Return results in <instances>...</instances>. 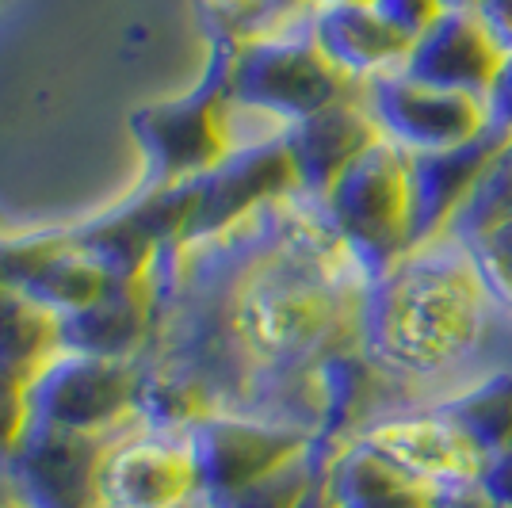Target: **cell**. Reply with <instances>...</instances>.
Wrapping results in <instances>:
<instances>
[{"label": "cell", "instance_id": "7402d4cb", "mask_svg": "<svg viewBox=\"0 0 512 508\" xmlns=\"http://www.w3.org/2000/svg\"><path fill=\"white\" fill-rule=\"evenodd\" d=\"M478 489L490 497L497 508H512V447L501 455H490L478 474Z\"/></svg>", "mask_w": 512, "mask_h": 508}, {"label": "cell", "instance_id": "7a4b0ae2", "mask_svg": "<svg viewBox=\"0 0 512 508\" xmlns=\"http://www.w3.org/2000/svg\"><path fill=\"white\" fill-rule=\"evenodd\" d=\"M230 58L234 43L218 35L199 85L176 100H161L130 115V134L146 153L142 188L192 184L241 149L230 100Z\"/></svg>", "mask_w": 512, "mask_h": 508}, {"label": "cell", "instance_id": "e0dca14e", "mask_svg": "<svg viewBox=\"0 0 512 508\" xmlns=\"http://www.w3.org/2000/svg\"><path fill=\"white\" fill-rule=\"evenodd\" d=\"M428 409L444 413L470 444L482 451V459L512 447V371L474 379L470 386L455 390L451 398H440Z\"/></svg>", "mask_w": 512, "mask_h": 508}, {"label": "cell", "instance_id": "83f0119b", "mask_svg": "<svg viewBox=\"0 0 512 508\" xmlns=\"http://www.w3.org/2000/svg\"><path fill=\"white\" fill-rule=\"evenodd\" d=\"M184 508H207V501H203V497H195L192 505H184Z\"/></svg>", "mask_w": 512, "mask_h": 508}, {"label": "cell", "instance_id": "277c9868", "mask_svg": "<svg viewBox=\"0 0 512 508\" xmlns=\"http://www.w3.org/2000/svg\"><path fill=\"white\" fill-rule=\"evenodd\" d=\"M352 92L356 85L341 77L314 46L310 23L299 31L234 43L230 100L283 130L318 115L321 107L337 104Z\"/></svg>", "mask_w": 512, "mask_h": 508}, {"label": "cell", "instance_id": "9a60e30c", "mask_svg": "<svg viewBox=\"0 0 512 508\" xmlns=\"http://www.w3.org/2000/svg\"><path fill=\"white\" fill-rule=\"evenodd\" d=\"M310 39L325 54V62L356 88L406 69L413 54V39L379 8H314Z\"/></svg>", "mask_w": 512, "mask_h": 508}, {"label": "cell", "instance_id": "4316f807", "mask_svg": "<svg viewBox=\"0 0 512 508\" xmlns=\"http://www.w3.org/2000/svg\"><path fill=\"white\" fill-rule=\"evenodd\" d=\"M0 508H16L12 493H8V486H4V478H0Z\"/></svg>", "mask_w": 512, "mask_h": 508}, {"label": "cell", "instance_id": "5bb4252c", "mask_svg": "<svg viewBox=\"0 0 512 508\" xmlns=\"http://www.w3.org/2000/svg\"><path fill=\"white\" fill-rule=\"evenodd\" d=\"M505 58H509V50L493 39L474 12H448L413 43V54L402 73L428 81V85L490 100V88Z\"/></svg>", "mask_w": 512, "mask_h": 508}, {"label": "cell", "instance_id": "2e32d148", "mask_svg": "<svg viewBox=\"0 0 512 508\" xmlns=\"http://www.w3.org/2000/svg\"><path fill=\"white\" fill-rule=\"evenodd\" d=\"M325 489L333 508H440L444 497L360 440L333 451L325 466Z\"/></svg>", "mask_w": 512, "mask_h": 508}, {"label": "cell", "instance_id": "30bf717a", "mask_svg": "<svg viewBox=\"0 0 512 508\" xmlns=\"http://www.w3.org/2000/svg\"><path fill=\"white\" fill-rule=\"evenodd\" d=\"M199 497L184 436L127 428L104 451L100 501L104 508H184Z\"/></svg>", "mask_w": 512, "mask_h": 508}, {"label": "cell", "instance_id": "5b68a950", "mask_svg": "<svg viewBox=\"0 0 512 508\" xmlns=\"http://www.w3.org/2000/svg\"><path fill=\"white\" fill-rule=\"evenodd\" d=\"M142 363L100 360L58 348L27 375V428L119 436L134 428Z\"/></svg>", "mask_w": 512, "mask_h": 508}, {"label": "cell", "instance_id": "8992f818", "mask_svg": "<svg viewBox=\"0 0 512 508\" xmlns=\"http://www.w3.org/2000/svg\"><path fill=\"white\" fill-rule=\"evenodd\" d=\"M360 96L386 142L417 157L474 146L497 127L486 96L428 85L402 69L360 85Z\"/></svg>", "mask_w": 512, "mask_h": 508}, {"label": "cell", "instance_id": "603a6c76", "mask_svg": "<svg viewBox=\"0 0 512 508\" xmlns=\"http://www.w3.org/2000/svg\"><path fill=\"white\" fill-rule=\"evenodd\" d=\"M470 12L486 23V31L512 54V0H474Z\"/></svg>", "mask_w": 512, "mask_h": 508}, {"label": "cell", "instance_id": "44dd1931", "mask_svg": "<svg viewBox=\"0 0 512 508\" xmlns=\"http://www.w3.org/2000/svg\"><path fill=\"white\" fill-rule=\"evenodd\" d=\"M375 8L398 31H406L413 43L425 35L428 27H436V23L448 16V4L444 0H375Z\"/></svg>", "mask_w": 512, "mask_h": 508}, {"label": "cell", "instance_id": "cb8c5ba5", "mask_svg": "<svg viewBox=\"0 0 512 508\" xmlns=\"http://www.w3.org/2000/svg\"><path fill=\"white\" fill-rule=\"evenodd\" d=\"M490 115L497 127L512 134V54L505 58L501 73H497V81L490 88Z\"/></svg>", "mask_w": 512, "mask_h": 508}, {"label": "cell", "instance_id": "7c38bea8", "mask_svg": "<svg viewBox=\"0 0 512 508\" xmlns=\"http://www.w3.org/2000/svg\"><path fill=\"white\" fill-rule=\"evenodd\" d=\"M379 138L383 134H379L371 111L363 104L360 88L352 96L337 100V104L321 107L318 115L287 127V134H283L299 191L314 195V199H325L333 191V184L348 172V165Z\"/></svg>", "mask_w": 512, "mask_h": 508}, {"label": "cell", "instance_id": "8fae6325", "mask_svg": "<svg viewBox=\"0 0 512 508\" xmlns=\"http://www.w3.org/2000/svg\"><path fill=\"white\" fill-rule=\"evenodd\" d=\"M356 440L379 451L386 463L406 470L409 478L432 486L436 493L474 486L482 474V463H486L482 451L436 409L363 424Z\"/></svg>", "mask_w": 512, "mask_h": 508}, {"label": "cell", "instance_id": "484cf974", "mask_svg": "<svg viewBox=\"0 0 512 508\" xmlns=\"http://www.w3.org/2000/svg\"><path fill=\"white\" fill-rule=\"evenodd\" d=\"M310 8H375V0H310Z\"/></svg>", "mask_w": 512, "mask_h": 508}, {"label": "cell", "instance_id": "d6986e66", "mask_svg": "<svg viewBox=\"0 0 512 508\" xmlns=\"http://www.w3.org/2000/svg\"><path fill=\"white\" fill-rule=\"evenodd\" d=\"M218 35L230 43H253L310 23V0H207Z\"/></svg>", "mask_w": 512, "mask_h": 508}, {"label": "cell", "instance_id": "ac0fdd59", "mask_svg": "<svg viewBox=\"0 0 512 508\" xmlns=\"http://www.w3.org/2000/svg\"><path fill=\"white\" fill-rule=\"evenodd\" d=\"M54 352H58V318L23 291L0 283V363L31 375Z\"/></svg>", "mask_w": 512, "mask_h": 508}, {"label": "cell", "instance_id": "9c48e42d", "mask_svg": "<svg viewBox=\"0 0 512 508\" xmlns=\"http://www.w3.org/2000/svg\"><path fill=\"white\" fill-rule=\"evenodd\" d=\"M291 191H299V180H295L291 153H287L283 138L234 149L218 169L195 180V207L184 241L188 245L211 241Z\"/></svg>", "mask_w": 512, "mask_h": 508}, {"label": "cell", "instance_id": "d4e9b609", "mask_svg": "<svg viewBox=\"0 0 512 508\" xmlns=\"http://www.w3.org/2000/svg\"><path fill=\"white\" fill-rule=\"evenodd\" d=\"M299 508H333V501H329V489H325V478H321L318 486L306 493V501H302Z\"/></svg>", "mask_w": 512, "mask_h": 508}, {"label": "cell", "instance_id": "ba28073f", "mask_svg": "<svg viewBox=\"0 0 512 508\" xmlns=\"http://www.w3.org/2000/svg\"><path fill=\"white\" fill-rule=\"evenodd\" d=\"M111 440L27 428L0 478L16 508H104L100 463Z\"/></svg>", "mask_w": 512, "mask_h": 508}, {"label": "cell", "instance_id": "52a82bcc", "mask_svg": "<svg viewBox=\"0 0 512 508\" xmlns=\"http://www.w3.org/2000/svg\"><path fill=\"white\" fill-rule=\"evenodd\" d=\"M184 444L192 455L199 497L226 501L245 486H253L256 478L272 474L276 466L291 463L318 440L295 428L249 417V413L214 409L184 428Z\"/></svg>", "mask_w": 512, "mask_h": 508}, {"label": "cell", "instance_id": "4fadbf2b", "mask_svg": "<svg viewBox=\"0 0 512 508\" xmlns=\"http://www.w3.org/2000/svg\"><path fill=\"white\" fill-rule=\"evenodd\" d=\"M157 337V306L146 283H107L88 306L58 318V348L100 360L142 363Z\"/></svg>", "mask_w": 512, "mask_h": 508}, {"label": "cell", "instance_id": "3957f363", "mask_svg": "<svg viewBox=\"0 0 512 508\" xmlns=\"http://www.w3.org/2000/svg\"><path fill=\"white\" fill-rule=\"evenodd\" d=\"M321 203L371 283L386 276L417 245L413 157L386 138L363 149Z\"/></svg>", "mask_w": 512, "mask_h": 508}, {"label": "cell", "instance_id": "ffe728a7", "mask_svg": "<svg viewBox=\"0 0 512 508\" xmlns=\"http://www.w3.org/2000/svg\"><path fill=\"white\" fill-rule=\"evenodd\" d=\"M27 432V375L0 363V474Z\"/></svg>", "mask_w": 512, "mask_h": 508}, {"label": "cell", "instance_id": "6da1fadb", "mask_svg": "<svg viewBox=\"0 0 512 508\" xmlns=\"http://www.w3.org/2000/svg\"><path fill=\"white\" fill-rule=\"evenodd\" d=\"M490 302L474 249L440 233L367 287L356 348L383 379H440L482 344Z\"/></svg>", "mask_w": 512, "mask_h": 508}]
</instances>
